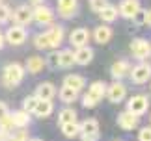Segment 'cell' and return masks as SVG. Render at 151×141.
Here are the masks:
<instances>
[{
    "label": "cell",
    "instance_id": "cell-24",
    "mask_svg": "<svg viewBox=\"0 0 151 141\" xmlns=\"http://www.w3.org/2000/svg\"><path fill=\"white\" fill-rule=\"evenodd\" d=\"M88 93L95 98L97 102H99L101 98L104 97V93H106V85H104V82H93V84L88 87Z\"/></svg>",
    "mask_w": 151,
    "mask_h": 141
},
{
    "label": "cell",
    "instance_id": "cell-33",
    "mask_svg": "<svg viewBox=\"0 0 151 141\" xmlns=\"http://www.w3.org/2000/svg\"><path fill=\"white\" fill-rule=\"evenodd\" d=\"M11 17V13H9V8L6 4H0V22H6Z\"/></svg>",
    "mask_w": 151,
    "mask_h": 141
},
{
    "label": "cell",
    "instance_id": "cell-21",
    "mask_svg": "<svg viewBox=\"0 0 151 141\" xmlns=\"http://www.w3.org/2000/svg\"><path fill=\"white\" fill-rule=\"evenodd\" d=\"M99 15H101V21L103 22H114L116 19H118V8L106 2V4L103 6V9L99 11Z\"/></svg>",
    "mask_w": 151,
    "mask_h": 141
},
{
    "label": "cell",
    "instance_id": "cell-1",
    "mask_svg": "<svg viewBox=\"0 0 151 141\" xmlns=\"http://www.w3.org/2000/svg\"><path fill=\"white\" fill-rule=\"evenodd\" d=\"M22 78H24V67H22L21 63H9V65L4 69V84L8 87L17 85Z\"/></svg>",
    "mask_w": 151,
    "mask_h": 141
},
{
    "label": "cell",
    "instance_id": "cell-32",
    "mask_svg": "<svg viewBox=\"0 0 151 141\" xmlns=\"http://www.w3.org/2000/svg\"><path fill=\"white\" fill-rule=\"evenodd\" d=\"M108 0H90V8L91 11H95V13H99V11L103 9V6L106 4Z\"/></svg>",
    "mask_w": 151,
    "mask_h": 141
},
{
    "label": "cell",
    "instance_id": "cell-14",
    "mask_svg": "<svg viewBox=\"0 0 151 141\" xmlns=\"http://www.w3.org/2000/svg\"><path fill=\"white\" fill-rule=\"evenodd\" d=\"M91 60H93V50H91L88 45L77 46V50H75V63H78V65H88Z\"/></svg>",
    "mask_w": 151,
    "mask_h": 141
},
{
    "label": "cell",
    "instance_id": "cell-22",
    "mask_svg": "<svg viewBox=\"0 0 151 141\" xmlns=\"http://www.w3.org/2000/svg\"><path fill=\"white\" fill-rule=\"evenodd\" d=\"M75 65V52L73 50H62L60 58H58V67L62 69H69Z\"/></svg>",
    "mask_w": 151,
    "mask_h": 141
},
{
    "label": "cell",
    "instance_id": "cell-8",
    "mask_svg": "<svg viewBox=\"0 0 151 141\" xmlns=\"http://www.w3.org/2000/svg\"><path fill=\"white\" fill-rule=\"evenodd\" d=\"M140 11V2L138 0H123L118 8V13L125 19H134Z\"/></svg>",
    "mask_w": 151,
    "mask_h": 141
},
{
    "label": "cell",
    "instance_id": "cell-18",
    "mask_svg": "<svg viewBox=\"0 0 151 141\" xmlns=\"http://www.w3.org/2000/svg\"><path fill=\"white\" fill-rule=\"evenodd\" d=\"M56 95V87L50 84V82H43V84L37 85L36 89V97L37 98H49V100H52V97Z\"/></svg>",
    "mask_w": 151,
    "mask_h": 141
},
{
    "label": "cell",
    "instance_id": "cell-31",
    "mask_svg": "<svg viewBox=\"0 0 151 141\" xmlns=\"http://www.w3.org/2000/svg\"><path fill=\"white\" fill-rule=\"evenodd\" d=\"M82 106H84V108H95V106H97V100L90 95V93H86L84 98H82Z\"/></svg>",
    "mask_w": 151,
    "mask_h": 141
},
{
    "label": "cell",
    "instance_id": "cell-39",
    "mask_svg": "<svg viewBox=\"0 0 151 141\" xmlns=\"http://www.w3.org/2000/svg\"><path fill=\"white\" fill-rule=\"evenodd\" d=\"M4 41H6V39H4V35L0 33V48H2V46H4Z\"/></svg>",
    "mask_w": 151,
    "mask_h": 141
},
{
    "label": "cell",
    "instance_id": "cell-27",
    "mask_svg": "<svg viewBox=\"0 0 151 141\" xmlns=\"http://www.w3.org/2000/svg\"><path fill=\"white\" fill-rule=\"evenodd\" d=\"M78 132H80V125L77 121H71V122L62 125V134L65 137H75V136H78Z\"/></svg>",
    "mask_w": 151,
    "mask_h": 141
},
{
    "label": "cell",
    "instance_id": "cell-40",
    "mask_svg": "<svg viewBox=\"0 0 151 141\" xmlns=\"http://www.w3.org/2000/svg\"><path fill=\"white\" fill-rule=\"evenodd\" d=\"M30 2H32V4H41L43 0H30Z\"/></svg>",
    "mask_w": 151,
    "mask_h": 141
},
{
    "label": "cell",
    "instance_id": "cell-19",
    "mask_svg": "<svg viewBox=\"0 0 151 141\" xmlns=\"http://www.w3.org/2000/svg\"><path fill=\"white\" fill-rule=\"evenodd\" d=\"M110 37H112V28H110V26L103 24V26H97V28H95V32H93V39H95L99 45L108 43Z\"/></svg>",
    "mask_w": 151,
    "mask_h": 141
},
{
    "label": "cell",
    "instance_id": "cell-23",
    "mask_svg": "<svg viewBox=\"0 0 151 141\" xmlns=\"http://www.w3.org/2000/svg\"><path fill=\"white\" fill-rule=\"evenodd\" d=\"M45 61L43 58H39V56H32V58H28V61H26V69H28V73H39V70H43L45 67Z\"/></svg>",
    "mask_w": 151,
    "mask_h": 141
},
{
    "label": "cell",
    "instance_id": "cell-34",
    "mask_svg": "<svg viewBox=\"0 0 151 141\" xmlns=\"http://www.w3.org/2000/svg\"><path fill=\"white\" fill-rule=\"evenodd\" d=\"M138 137H140V141H151V126L142 128V130L138 132Z\"/></svg>",
    "mask_w": 151,
    "mask_h": 141
},
{
    "label": "cell",
    "instance_id": "cell-41",
    "mask_svg": "<svg viewBox=\"0 0 151 141\" xmlns=\"http://www.w3.org/2000/svg\"><path fill=\"white\" fill-rule=\"evenodd\" d=\"M149 56H151V52H149Z\"/></svg>",
    "mask_w": 151,
    "mask_h": 141
},
{
    "label": "cell",
    "instance_id": "cell-37",
    "mask_svg": "<svg viewBox=\"0 0 151 141\" xmlns=\"http://www.w3.org/2000/svg\"><path fill=\"white\" fill-rule=\"evenodd\" d=\"M58 58H60V54L58 52H50V56H49V63L52 67H58Z\"/></svg>",
    "mask_w": 151,
    "mask_h": 141
},
{
    "label": "cell",
    "instance_id": "cell-17",
    "mask_svg": "<svg viewBox=\"0 0 151 141\" xmlns=\"http://www.w3.org/2000/svg\"><path fill=\"white\" fill-rule=\"evenodd\" d=\"M47 35H49V41H50V48H58L63 41V28L56 24L47 32Z\"/></svg>",
    "mask_w": 151,
    "mask_h": 141
},
{
    "label": "cell",
    "instance_id": "cell-26",
    "mask_svg": "<svg viewBox=\"0 0 151 141\" xmlns=\"http://www.w3.org/2000/svg\"><path fill=\"white\" fill-rule=\"evenodd\" d=\"M63 84L65 85H69V87H73L75 91H80L84 87V78L80 74H69V76H65V80H63Z\"/></svg>",
    "mask_w": 151,
    "mask_h": 141
},
{
    "label": "cell",
    "instance_id": "cell-20",
    "mask_svg": "<svg viewBox=\"0 0 151 141\" xmlns=\"http://www.w3.org/2000/svg\"><path fill=\"white\" fill-rule=\"evenodd\" d=\"M58 11L62 17H71L77 11V0H58Z\"/></svg>",
    "mask_w": 151,
    "mask_h": 141
},
{
    "label": "cell",
    "instance_id": "cell-5",
    "mask_svg": "<svg viewBox=\"0 0 151 141\" xmlns=\"http://www.w3.org/2000/svg\"><path fill=\"white\" fill-rule=\"evenodd\" d=\"M125 95H127V87L121 82H114L110 87H106V93H104V97H108V100L114 104L121 102L125 98Z\"/></svg>",
    "mask_w": 151,
    "mask_h": 141
},
{
    "label": "cell",
    "instance_id": "cell-15",
    "mask_svg": "<svg viewBox=\"0 0 151 141\" xmlns=\"http://www.w3.org/2000/svg\"><path fill=\"white\" fill-rule=\"evenodd\" d=\"M131 73V65H129V61L127 60H119V61H116L112 69H110V74H112V78L114 80H121V78H125L127 74Z\"/></svg>",
    "mask_w": 151,
    "mask_h": 141
},
{
    "label": "cell",
    "instance_id": "cell-25",
    "mask_svg": "<svg viewBox=\"0 0 151 141\" xmlns=\"http://www.w3.org/2000/svg\"><path fill=\"white\" fill-rule=\"evenodd\" d=\"M77 97H78V91H75L73 87H69L63 84L62 85V89H60V98L63 102H67V104H73L75 100H77Z\"/></svg>",
    "mask_w": 151,
    "mask_h": 141
},
{
    "label": "cell",
    "instance_id": "cell-7",
    "mask_svg": "<svg viewBox=\"0 0 151 141\" xmlns=\"http://www.w3.org/2000/svg\"><path fill=\"white\" fill-rule=\"evenodd\" d=\"M32 19L39 22V24H52V21H54V13L49 9V8H45V6L41 4H36V9L32 11Z\"/></svg>",
    "mask_w": 151,
    "mask_h": 141
},
{
    "label": "cell",
    "instance_id": "cell-30",
    "mask_svg": "<svg viewBox=\"0 0 151 141\" xmlns=\"http://www.w3.org/2000/svg\"><path fill=\"white\" fill-rule=\"evenodd\" d=\"M36 104H37V97L36 95H30V97H26L24 100H22V110H26L28 113H32L34 108H36Z\"/></svg>",
    "mask_w": 151,
    "mask_h": 141
},
{
    "label": "cell",
    "instance_id": "cell-29",
    "mask_svg": "<svg viewBox=\"0 0 151 141\" xmlns=\"http://www.w3.org/2000/svg\"><path fill=\"white\" fill-rule=\"evenodd\" d=\"M34 45H36V48L43 50V48H50V41H49V35L47 32L45 33H37L36 39H34Z\"/></svg>",
    "mask_w": 151,
    "mask_h": 141
},
{
    "label": "cell",
    "instance_id": "cell-11",
    "mask_svg": "<svg viewBox=\"0 0 151 141\" xmlns=\"http://www.w3.org/2000/svg\"><path fill=\"white\" fill-rule=\"evenodd\" d=\"M90 32L86 30V28H77V30H73L71 35H69V43H71L75 48L77 46H84V45H88V41H90Z\"/></svg>",
    "mask_w": 151,
    "mask_h": 141
},
{
    "label": "cell",
    "instance_id": "cell-38",
    "mask_svg": "<svg viewBox=\"0 0 151 141\" xmlns=\"http://www.w3.org/2000/svg\"><path fill=\"white\" fill-rule=\"evenodd\" d=\"M144 22H146L147 26H151V9H147L146 13H144Z\"/></svg>",
    "mask_w": 151,
    "mask_h": 141
},
{
    "label": "cell",
    "instance_id": "cell-2",
    "mask_svg": "<svg viewBox=\"0 0 151 141\" xmlns=\"http://www.w3.org/2000/svg\"><path fill=\"white\" fill-rule=\"evenodd\" d=\"M149 108V100H147V97L146 95H134L129 100V104H127V110L131 111V113H134V115H144L147 111Z\"/></svg>",
    "mask_w": 151,
    "mask_h": 141
},
{
    "label": "cell",
    "instance_id": "cell-35",
    "mask_svg": "<svg viewBox=\"0 0 151 141\" xmlns=\"http://www.w3.org/2000/svg\"><path fill=\"white\" fill-rule=\"evenodd\" d=\"M9 137H13V139H26V137H28V132L24 130V128H19V132L11 134Z\"/></svg>",
    "mask_w": 151,
    "mask_h": 141
},
{
    "label": "cell",
    "instance_id": "cell-36",
    "mask_svg": "<svg viewBox=\"0 0 151 141\" xmlns=\"http://www.w3.org/2000/svg\"><path fill=\"white\" fill-rule=\"evenodd\" d=\"M8 115H9V110H8V106H6V102H0V122H2Z\"/></svg>",
    "mask_w": 151,
    "mask_h": 141
},
{
    "label": "cell",
    "instance_id": "cell-13",
    "mask_svg": "<svg viewBox=\"0 0 151 141\" xmlns=\"http://www.w3.org/2000/svg\"><path fill=\"white\" fill-rule=\"evenodd\" d=\"M13 21L17 22V24H21V26L30 24V22L34 21L32 19V9L28 8V6H19V8L15 9V13H13Z\"/></svg>",
    "mask_w": 151,
    "mask_h": 141
},
{
    "label": "cell",
    "instance_id": "cell-4",
    "mask_svg": "<svg viewBox=\"0 0 151 141\" xmlns=\"http://www.w3.org/2000/svg\"><path fill=\"white\" fill-rule=\"evenodd\" d=\"M28 37V33L24 30V26H21V24H15V26H11L8 32H6L4 35V39L8 41L9 45H22L26 41Z\"/></svg>",
    "mask_w": 151,
    "mask_h": 141
},
{
    "label": "cell",
    "instance_id": "cell-42",
    "mask_svg": "<svg viewBox=\"0 0 151 141\" xmlns=\"http://www.w3.org/2000/svg\"><path fill=\"white\" fill-rule=\"evenodd\" d=\"M149 119H151V117H149Z\"/></svg>",
    "mask_w": 151,
    "mask_h": 141
},
{
    "label": "cell",
    "instance_id": "cell-43",
    "mask_svg": "<svg viewBox=\"0 0 151 141\" xmlns=\"http://www.w3.org/2000/svg\"><path fill=\"white\" fill-rule=\"evenodd\" d=\"M149 80H151V78H149Z\"/></svg>",
    "mask_w": 151,
    "mask_h": 141
},
{
    "label": "cell",
    "instance_id": "cell-6",
    "mask_svg": "<svg viewBox=\"0 0 151 141\" xmlns=\"http://www.w3.org/2000/svg\"><path fill=\"white\" fill-rule=\"evenodd\" d=\"M129 74H131V80L134 82V84H146V82L151 78V65L140 63V65H136Z\"/></svg>",
    "mask_w": 151,
    "mask_h": 141
},
{
    "label": "cell",
    "instance_id": "cell-12",
    "mask_svg": "<svg viewBox=\"0 0 151 141\" xmlns=\"http://www.w3.org/2000/svg\"><path fill=\"white\" fill-rule=\"evenodd\" d=\"M52 110H54L52 100H49V98H37V104H36L32 113L36 117H39V119H43V117H49L52 113Z\"/></svg>",
    "mask_w": 151,
    "mask_h": 141
},
{
    "label": "cell",
    "instance_id": "cell-28",
    "mask_svg": "<svg viewBox=\"0 0 151 141\" xmlns=\"http://www.w3.org/2000/svg\"><path fill=\"white\" fill-rule=\"evenodd\" d=\"M71 121H77V111L71 110V108H63L58 115V125H65V122H71Z\"/></svg>",
    "mask_w": 151,
    "mask_h": 141
},
{
    "label": "cell",
    "instance_id": "cell-16",
    "mask_svg": "<svg viewBox=\"0 0 151 141\" xmlns=\"http://www.w3.org/2000/svg\"><path fill=\"white\" fill-rule=\"evenodd\" d=\"M9 117H11V121H13L15 128H26L30 125V113H28L26 110L13 111V113H9Z\"/></svg>",
    "mask_w": 151,
    "mask_h": 141
},
{
    "label": "cell",
    "instance_id": "cell-3",
    "mask_svg": "<svg viewBox=\"0 0 151 141\" xmlns=\"http://www.w3.org/2000/svg\"><path fill=\"white\" fill-rule=\"evenodd\" d=\"M78 134L86 141L97 139L99 137V122H97V119H86L82 125H80V132Z\"/></svg>",
    "mask_w": 151,
    "mask_h": 141
},
{
    "label": "cell",
    "instance_id": "cell-9",
    "mask_svg": "<svg viewBox=\"0 0 151 141\" xmlns=\"http://www.w3.org/2000/svg\"><path fill=\"white\" fill-rule=\"evenodd\" d=\"M131 52L136 60H146L149 56V52H151V45L144 39H134L131 43Z\"/></svg>",
    "mask_w": 151,
    "mask_h": 141
},
{
    "label": "cell",
    "instance_id": "cell-10",
    "mask_svg": "<svg viewBox=\"0 0 151 141\" xmlns=\"http://www.w3.org/2000/svg\"><path fill=\"white\" fill-rule=\"evenodd\" d=\"M118 126H121L123 130H134L138 126V115L131 113L129 110L127 111H121L118 115Z\"/></svg>",
    "mask_w": 151,
    "mask_h": 141
}]
</instances>
